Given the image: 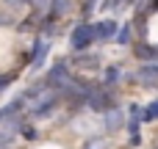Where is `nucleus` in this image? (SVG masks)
Wrapping results in <instances>:
<instances>
[{
  "mask_svg": "<svg viewBox=\"0 0 158 149\" xmlns=\"http://www.w3.org/2000/svg\"><path fill=\"white\" fill-rule=\"evenodd\" d=\"M131 41V25H122L117 30V44H128Z\"/></svg>",
  "mask_w": 158,
  "mask_h": 149,
  "instance_id": "obj_10",
  "label": "nucleus"
},
{
  "mask_svg": "<svg viewBox=\"0 0 158 149\" xmlns=\"http://www.w3.org/2000/svg\"><path fill=\"white\" fill-rule=\"evenodd\" d=\"M8 83H11V77H3V75H0V91L8 88Z\"/></svg>",
  "mask_w": 158,
  "mask_h": 149,
  "instance_id": "obj_15",
  "label": "nucleus"
},
{
  "mask_svg": "<svg viewBox=\"0 0 158 149\" xmlns=\"http://www.w3.org/2000/svg\"><path fill=\"white\" fill-rule=\"evenodd\" d=\"M83 149H108V141L106 138H94V141H89Z\"/></svg>",
  "mask_w": 158,
  "mask_h": 149,
  "instance_id": "obj_12",
  "label": "nucleus"
},
{
  "mask_svg": "<svg viewBox=\"0 0 158 149\" xmlns=\"http://www.w3.org/2000/svg\"><path fill=\"white\" fill-rule=\"evenodd\" d=\"M122 122H125V119H122V111H119V108L106 111V127H108V130H119Z\"/></svg>",
  "mask_w": 158,
  "mask_h": 149,
  "instance_id": "obj_7",
  "label": "nucleus"
},
{
  "mask_svg": "<svg viewBox=\"0 0 158 149\" xmlns=\"http://www.w3.org/2000/svg\"><path fill=\"white\" fill-rule=\"evenodd\" d=\"M19 130H22L25 138H36V130H33V127H19Z\"/></svg>",
  "mask_w": 158,
  "mask_h": 149,
  "instance_id": "obj_14",
  "label": "nucleus"
},
{
  "mask_svg": "<svg viewBox=\"0 0 158 149\" xmlns=\"http://www.w3.org/2000/svg\"><path fill=\"white\" fill-rule=\"evenodd\" d=\"M142 119H144V122H153V119H158V100L147 105V111H142Z\"/></svg>",
  "mask_w": 158,
  "mask_h": 149,
  "instance_id": "obj_9",
  "label": "nucleus"
},
{
  "mask_svg": "<svg viewBox=\"0 0 158 149\" xmlns=\"http://www.w3.org/2000/svg\"><path fill=\"white\" fill-rule=\"evenodd\" d=\"M136 77H139L147 88H156L158 86V64H144V66H139Z\"/></svg>",
  "mask_w": 158,
  "mask_h": 149,
  "instance_id": "obj_3",
  "label": "nucleus"
},
{
  "mask_svg": "<svg viewBox=\"0 0 158 149\" xmlns=\"http://www.w3.org/2000/svg\"><path fill=\"white\" fill-rule=\"evenodd\" d=\"M92 30H94V39H100V41H108V39H114V36H117V19H106V22L94 25Z\"/></svg>",
  "mask_w": 158,
  "mask_h": 149,
  "instance_id": "obj_4",
  "label": "nucleus"
},
{
  "mask_svg": "<svg viewBox=\"0 0 158 149\" xmlns=\"http://www.w3.org/2000/svg\"><path fill=\"white\" fill-rule=\"evenodd\" d=\"M86 102H89V108H92V111H100V113L114 108V102H111L108 91H92V94L86 97Z\"/></svg>",
  "mask_w": 158,
  "mask_h": 149,
  "instance_id": "obj_2",
  "label": "nucleus"
},
{
  "mask_svg": "<svg viewBox=\"0 0 158 149\" xmlns=\"http://www.w3.org/2000/svg\"><path fill=\"white\" fill-rule=\"evenodd\" d=\"M136 58H142L144 64H153V61H158V47H150V44L139 41L136 44Z\"/></svg>",
  "mask_w": 158,
  "mask_h": 149,
  "instance_id": "obj_6",
  "label": "nucleus"
},
{
  "mask_svg": "<svg viewBox=\"0 0 158 149\" xmlns=\"http://www.w3.org/2000/svg\"><path fill=\"white\" fill-rule=\"evenodd\" d=\"M78 64H81V66H86V69H92V66H97V58H92V55H81V58H78Z\"/></svg>",
  "mask_w": 158,
  "mask_h": 149,
  "instance_id": "obj_13",
  "label": "nucleus"
},
{
  "mask_svg": "<svg viewBox=\"0 0 158 149\" xmlns=\"http://www.w3.org/2000/svg\"><path fill=\"white\" fill-rule=\"evenodd\" d=\"M72 6V0H53V8H50V17L56 19V17H61V14H67V8Z\"/></svg>",
  "mask_w": 158,
  "mask_h": 149,
  "instance_id": "obj_8",
  "label": "nucleus"
},
{
  "mask_svg": "<svg viewBox=\"0 0 158 149\" xmlns=\"http://www.w3.org/2000/svg\"><path fill=\"white\" fill-rule=\"evenodd\" d=\"M153 6H156V8H158V0H153Z\"/></svg>",
  "mask_w": 158,
  "mask_h": 149,
  "instance_id": "obj_17",
  "label": "nucleus"
},
{
  "mask_svg": "<svg viewBox=\"0 0 158 149\" xmlns=\"http://www.w3.org/2000/svg\"><path fill=\"white\" fill-rule=\"evenodd\" d=\"M119 75H122V72H119L117 66H111V69L106 72V86H114V83L119 80Z\"/></svg>",
  "mask_w": 158,
  "mask_h": 149,
  "instance_id": "obj_11",
  "label": "nucleus"
},
{
  "mask_svg": "<svg viewBox=\"0 0 158 149\" xmlns=\"http://www.w3.org/2000/svg\"><path fill=\"white\" fill-rule=\"evenodd\" d=\"M8 22H11V17H8L6 11H0V25H8Z\"/></svg>",
  "mask_w": 158,
  "mask_h": 149,
  "instance_id": "obj_16",
  "label": "nucleus"
},
{
  "mask_svg": "<svg viewBox=\"0 0 158 149\" xmlns=\"http://www.w3.org/2000/svg\"><path fill=\"white\" fill-rule=\"evenodd\" d=\"M17 127H19V119H8V122L0 127V149H6L11 141H14V133H17Z\"/></svg>",
  "mask_w": 158,
  "mask_h": 149,
  "instance_id": "obj_5",
  "label": "nucleus"
},
{
  "mask_svg": "<svg viewBox=\"0 0 158 149\" xmlns=\"http://www.w3.org/2000/svg\"><path fill=\"white\" fill-rule=\"evenodd\" d=\"M92 41H94V30H92V25H78V28L72 30V36H69V44H72L75 53H83Z\"/></svg>",
  "mask_w": 158,
  "mask_h": 149,
  "instance_id": "obj_1",
  "label": "nucleus"
}]
</instances>
